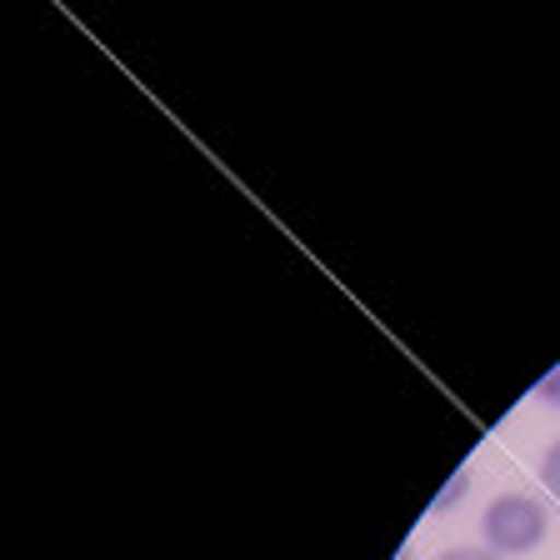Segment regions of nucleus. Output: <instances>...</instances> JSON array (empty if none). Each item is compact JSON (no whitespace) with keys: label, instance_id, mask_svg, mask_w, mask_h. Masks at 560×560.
I'll return each instance as SVG.
<instances>
[{"label":"nucleus","instance_id":"f257e3e1","mask_svg":"<svg viewBox=\"0 0 560 560\" xmlns=\"http://www.w3.org/2000/svg\"><path fill=\"white\" fill-rule=\"evenodd\" d=\"M550 530V515L540 495H525V490H505L495 501L486 505L480 515V536H486V550L495 556H525L536 550Z\"/></svg>","mask_w":560,"mask_h":560},{"label":"nucleus","instance_id":"f03ea898","mask_svg":"<svg viewBox=\"0 0 560 560\" xmlns=\"http://www.w3.org/2000/svg\"><path fill=\"white\" fill-rule=\"evenodd\" d=\"M540 480H546V490H550V495H556V501H560V441L550 445L546 455H540Z\"/></svg>","mask_w":560,"mask_h":560},{"label":"nucleus","instance_id":"7ed1b4c3","mask_svg":"<svg viewBox=\"0 0 560 560\" xmlns=\"http://www.w3.org/2000/svg\"><path fill=\"white\" fill-rule=\"evenodd\" d=\"M435 560H501V556L486 550V546H455V550H445V556H435Z\"/></svg>","mask_w":560,"mask_h":560},{"label":"nucleus","instance_id":"20e7f679","mask_svg":"<svg viewBox=\"0 0 560 560\" xmlns=\"http://www.w3.org/2000/svg\"><path fill=\"white\" fill-rule=\"evenodd\" d=\"M466 486H470V476H466V470H460V476H455V486L445 490L441 501H435V511H445V505H455V501H460V490H466Z\"/></svg>","mask_w":560,"mask_h":560},{"label":"nucleus","instance_id":"39448f33","mask_svg":"<svg viewBox=\"0 0 560 560\" xmlns=\"http://www.w3.org/2000/svg\"><path fill=\"white\" fill-rule=\"evenodd\" d=\"M540 396H546L550 406H560V365H556V371L546 375V381H540Z\"/></svg>","mask_w":560,"mask_h":560}]
</instances>
